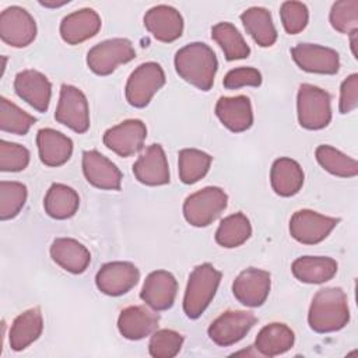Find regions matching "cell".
<instances>
[{
	"label": "cell",
	"mask_w": 358,
	"mask_h": 358,
	"mask_svg": "<svg viewBox=\"0 0 358 358\" xmlns=\"http://www.w3.org/2000/svg\"><path fill=\"white\" fill-rule=\"evenodd\" d=\"M175 70L180 78L193 87L208 91L215 78L218 60L214 50L203 42H192L175 55Z\"/></svg>",
	"instance_id": "cell-1"
},
{
	"label": "cell",
	"mask_w": 358,
	"mask_h": 358,
	"mask_svg": "<svg viewBox=\"0 0 358 358\" xmlns=\"http://www.w3.org/2000/svg\"><path fill=\"white\" fill-rule=\"evenodd\" d=\"M348 322V299L340 287L322 288L315 294L308 312V323L313 331H338L345 327Z\"/></svg>",
	"instance_id": "cell-2"
},
{
	"label": "cell",
	"mask_w": 358,
	"mask_h": 358,
	"mask_svg": "<svg viewBox=\"0 0 358 358\" xmlns=\"http://www.w3.org/2000/svg\"><path fill=\"white\" fill-rule=\"evenodd\" d=\"M221 281V273L210 263H203L193 268L189 275L183 310L189 319H197L213 301Z\"/></svg>",
	"instance_id": "cell-3"
},
{
	"label": "cell",
	"mask_w": 358,
	"mask_h": 358,
	"mask_svg": "<svg viewBox=\"0 0 358 358\" xmlns=\"http://www.w3.org/2000/svg\"><path fill=\"white\" fill-rule=\"evenodd\" d=\"M296 113L303 129H324L331 120L330 94L316 85L301 84L296 95Z\"/></svg>",
	"instance_id": "cell-4"
},
{
	"label": "cell",
	"mask_w": 358,
	"mask_h": 358,
	"mask_svg": "<svg viewBox=\"0 0 358 358\" xmlns=\"http://www.w3.org/2000/svg\"><path fill=\"white\" fill-rule=\"evenodd\" d=\"M227 204L228 196L221 187L207 186L186 197L183 215L193 227H207L220 217Z\"/></svg>",
	"instance_id": "cell-5"
},
{
	"label": "cell",
	"mask_w": 358,
	"mask_h": 358,
	"mask_svg": "<svg viewBox=\"0 0 358 358\" xmlns=\"http://www.w3.org/2000/svg\"><path fill=\"white\" fill-rule=\"evenodd\" d=\"M136 57L133 43L126 38H112L92 46L87 53V66L98 76L113 73L117 66Z\"/></svg>",
	"instance_id": "cell-6"
},
{
	"label": "cell",
	"mask_w": 358,
	"mask_h": 358,
	"mask_svg": "<svg viewBox=\"0 0 358 358\" xmlns=\"http://www.w3.org/2000/svg\"><path fill=\"white\" fill-rule=\"evenodd\" d=\"M164 84L165 73L162 67L155 62L143 63L127 78L124 88L126 99L134 108H144Z\"/></svg>",
	"instance_id": "cell-7"
},
{
	"label": "cell",
	"mask_w": 358,
	"mask_h": 358,
	"mask_svg": "<svg viewBox=\"0 0 358 358\" xmlns=\"http://www.w3.org/2000/svg\"><path fill=\"white\" fill-rule=\"evenodd\" d=\"M55 119L80 134L90 129L88 101L80 88L70 84L62 85Z\"/></svg>",
	"instance_id": "cell-8"
},
{
	"label": "cell",
	"mask_w": 358,
	"mask_h": 358,
	"mask_svg": "<svg viewBox=\"0 0 358 358\" xmlns=\"http://www.w3.org/2000/svg\"><path fill=\"white\" fill-rule=\"evenodd\" d=\"M338 222V218L303 208L292 214L289 220V234L299 243L316 245L326 239Z\"/></svg>",
	"instance_id": "cell-9"
},
{
	"label": "cell",
	"mask_w": 358,
	"mask_h": 358,
	"mask_svg": "<svg viewBox=\"0 0 358 358\" xmlns=\"http://www.w3.org/2000/svg\"><path fill=\"white\" fill-rule=\"evenodd\" d=\"M0 36L13 48H25L36 36V22L25 8L10 6L0 14Z\"/></svg>",
	"instance_id": "cell-10"
},
{
	"label": "cell",
	"mask_w": 358,
	"mask_h": 358,
	"mask_svg": "<svg viewBox=\"0 0 358 358\" xmlns=\"http://www.w3.org/2000/svg\"><path fill=\"white\" fill-rule=\"evenodd\" d=\"M256 316L248 310H227L208 327V337L220 347H229L241 341L255 326Z\"/></svg>",
	"instance_id": "cell-11"
},
{
	"label": "cell",
	"mask_w": 358,
	"mask_h": 358,
	"mask_svg": "<svg viewBox=\"0 0 358 358\" xmlns=\"http://www.w3.org/2000/svg\"><path fill=\"white\" fill-rule=\"evenodd\" d=\"M147 127L140 119H127L108 129L103 134V144L117 154L127 158L137 154L145 141Z\"/></svg>",
	"instance_id": "cell-12"
},
{
	"label": "cell",
	"mask_w": 358,
	"mask_h": 358,
	"mask_svg": "<svg viewBox=\"0 0 358 358\" xmlns=\"http://www.w3.org/2000/svg\"><path fill=\"white\" fill-rule=\"evenodd\" d=\"M138 280L140 271L130 262H109L95 275L98 289L109 296H119L129 292Z\"/></svg>",
	"instance_id": "cell-13"
},
{
	"label": "cell",
	"mask_w": 358,
	"mask_h": 358,
	"mask_svg": "<svg viewBox=\"0 0 358 358\" xmlns=\"http://www.w3.org/2000/svg\"><path fill=\"white\" fill-rule=\"evenodd\" d=\"M271 287V275L268 271L249 267L239 273V275L232 282L234 296L245 306L257 308L262 306Z\"/></svg>",
	"instance_id": "cell-14"
},
{
	"label": "cell",
	"mask_w": 358,
	"mask_h": 358,
	"mask_svg": "<svg viewBox=\"0 0 358 358\" xmlns=\"http://www.w3.org/2000/svg\"><path fill=\"white\" fill-rule=\"evenodd\" d=\"M296 66L308 73L336 74L340 69L338 53L327 46L316 43H298L291 49Z\"/></svg>",
	"instance_id": "cell-15"
},
{
	"label": "cell",
	"mask_w": 358,
	"mask_h": 358,
	"mask_svg": "<svg viewBox=\"0 0 358 358\" xmlns=\"http://www.w3.org/2000/svg\"><path fill=\"white\" fill-rule=\"evenodd\" d=\"M15 94L38 112H46L52 96V84L38 70H22L14 78Z\"/></svg>",
	"instance_id": "cell-16"
},
{
	"label": "cell",
	"mask_w": 358,
	"mask_h": 358,
	"mask_svg": "<svg viewBox=\"0 0 358 358\" xmlns=\"http://www.w3.org/2000/svg\"><path fill=\"white\" fill-rule=\"evenodd\" d=\"M178 294V282L172 273L166 270H157L147 275L140 298L151 309L159 312L172 308Z\"/></svg>",
	"instance_id": "cell-17"
},
{
	"label": "cell",
	"mask_w": 358,
	"mask_h": 358,
	"mask_svg": "<svg viewBox=\"0 0 358 358\" xmlns=\"http://www.w3.org/2000/svg\"><path fill=\"white\" fill-rule=\"evenodd\" d=\"M83 173L88 183L103 190H120L122 172L96 150L83 152Z\"/></svg>",
	"instance_id": "cell-18"
},
{
	"label": "cell",
	"mask_w": 358,
	"mask_h": 358,
	"mask_svg": "<svg viewBox=\"0 0 358 358\" xmlns=\"http://www.w3.org/2000/svg\"><path fill=\"white\" fill-rule=\"evenodd\" d=\"M136 179L147 186L169 183V165L161 144H151L133 165Z\"/></svg>",
	"instance_id": "cell-19"
},
{
	"label": "cell",
	"mask_w": 358,
	"mask_h": 358,
	"mask_svg": "<svg viewBox=\"0 0 358 358\" xmlns=\"http://www.w3.org/2000/svg\"><path fill=\"white\" fill-rule=\"evenodd\" d=\"M144 27L157 41L173 42L183 32V18L176 8L159 4L145 13Z\"/></svg>",
	"instance_id": "cell-20"
},
{
	"label": "cell",
	"mask_w": 358,
	"mask_h": 358,
	"mask_svg": "<svg viewBox=\"0 0 358 358\" xmlns=\"http://www.w3.org/2000/svg\"><path fill=\"white\" fill-rule=\"evenodd\" d=\"M159 323L157 310L143 305L124 308L117 317L119 333L127 340H141L152 334Z\"/></svg>",
	"instance_id": "cell-21"
},
{
	"label": "cell",
	"mask_w": 358,
	"mask_h": 358,
	"mask_svg": "<svg viewBox=\"0 0 358 358\" xmlns=\"http://www.w3.org/2000/svg\"><path fill=\"white\" fill-rule=\"evenodd\" d=\"M101 17L92 8H81L67 14L60 22V36L69 45L81 43L101 29Z\"/></svg>",
	"instance_id": "cell-22"
},
{
	"label": "cell",
	"mask_w": 358,
	"mask_h": 358,
	"mask_svg": "<svg viewBox=\"0 0 358 358\" xmlns=\"http://www.w3.org/2000/svg\"><path fill=\"white\" fill-rule=\"evenodd\" d=\"M215 115L220 122L234 133H242L253 124L250 99L245 95L221 96L215 105Z\"/></svg>",
	"instance_id": "cell-23"
},
{
	"label": "cell",
	"mask_w": 358,
	"mask_h": 358,
	"mask_svg": "<svg viewBox=\"0 0 358 358\" xmlns=\"http://www.w3.org/2000/svg\"><path fill=\"white\" fill-rule=\"evenodd\" d=\"M50 257L71 274L84 273L91 263L90 250L73 238H56L50 245Z\"/></svg>",
	"instance_id": "cell-24"
},
{
	"label": "cell",
	"mask_w": 358,
	"mask_h": 358,
	"mask_svg": "<svg viewBox=\"0 0 358 358\" xmlns=\"http://www.w3.org/2000/svg\"><path fill=\"white\" fill-rule=\"evenodd\" d=\"M36 145L39 159L46 166H60L66 164L73 154L71 138L49 127L38 130Z\"/></svg>",
	"instance_id": "cell-25"
},
{
	"label": "cell",
	"mask_w": 358,
	"mask_h": 358,
	"mask_svg": "<svg viewBox=\"0 0 358 358\" xmlns=\"http://www.w3.org/2000/svg\"><path fill=\"white\" fill-rule=\"evenodd\" d=\"M43 330V317L39 308H31L20 313L8 333V343L11 350L22 351L39 338Z\"/></svg>",
	"instance_id": "cell-26"
},
{
	"label": "cell",
	"mask_w": 358,
	"mask_h": 358,
	"mask_svg": "<svg viewBox=\"0 0 358 358\" xmlns=\"http://www.w3.org/2000/svg\"><path fill=\"white\" fill-rule=\"evenodd\" d=\"M270 182L273 190L281 197L296 194L303 185V171L301 165L287 157L277 158L270 169Z\"/></svg>",
	"instance_id": "cell-27"
},
{
	"label": "cell",
	"mask_w": 358,
	"mask_h": 358,
	"mask_svg": "<svg viewBox=\"0 0 358 358\" xmlns=\"http://www.w3.org/2000/svg\"><path fill=\"white\" fill-rule=\"evenodd\" d=\"M337 267V262L327 256H302L294 260L291 271L301 282L323 284L336 275Z\"/></svg>",
	"instance_id": "cell-28"
},
{
	"label": "cell",
	"mask_w": 358,
	"mask_h": 358,
	"mask_svg": "<svg viewBox=\"0 0 358 358\" xmlns=\"http://www.w3.org/2000/svg\"><path fill=\"white\" fill-rule=\"evenodd\" d=\"M295 343L294 331L284 323H270L264 326L256 340L255 348L263 357H277L292 348Z\"/></svg>",
	"instance_id": "cell-29"
},
{
	"label": "cell",
	"mask_w": 358,
	"mask_h": 358,
	"mask_svg": "<svg viewBox=\"0 0 358 358\" xmlns=\"http://www.w3.org/2000/svg\"><path fill=\"white\" fill-rule=\"evenodd\" d=\"M241 21L246 32L259 46L268 48L277 41V29L267 8L250 7L241 14Z\"/></svg>",
	"instance_id": "cell-30"
},
{
	"label": "cell",
	"mask_w": 358,
	"mask_h": 358,
	"mask_svg": "<svg viewBox=\"0 0 358 358\" xmlns=\"http://www.w3.org/2000/svg\"><path fill=\"white\" fill-rule=\"evenodd\" d=\"M80 206L78 193L63 183H53L43 199L45 213L55 220L71 218Z\"/></svg>",
	"instance_id": "cell-31"
},
{
	"label": "cell",
	"mask_w": 358,
	"mask_h": 358,
	"mask_svg": "<svg viewBox=\"0 0 358 358\" xmlns=\"http://www.w3.org/2000/svg\"><path fill=\"white\" fill-rule=\"evenodd\" d=\"M250 235L252 225L249 218L243 213H235L220 222L215 231V242L222 248L232 249L243 245Z\"/></svg>",
	"instance_id": "cell-32"
},
{
	"label": "cell",
	"mask_w": 358,
	"mask_h": 358,
	"mask_svg": "<svg viewBox=\"0 0 358 358\" xmlns=\"http://www.w3.org/2000/svg\"><path fill=\"white\" fill-rule=\"evenodd\" d=\"M211 38L220 45L227 60L245 59L250 55V48L245 42L235 25L231 22H218L211 28Z\"/></svg>",
	"instance_id": "cell-33"
},
{
	"label": "cell",
	"mask_w": 358,
	"mask_h": 358,
	"mask_svg": "<svg viewBox=\"0 0 358 358\" xmlns=\"http://www.w3.org/2000/svg\"><path fill=\"white\" fill-rule=\"evenodd\" d=\"M315 157L319 165L334 176L354 178L358 173L357 161L331 145H319L315 151Z\"/></svg>",
	"instance_id": "cell-34"
},
{
	"label": "cell",
	"mask_w": 358,
	"mask_h": 358,
	"mask_svg": "<svg viewBox=\"0 0 358 358\" xmlns=\"http://www.w3.org/2000/svg\"><path fill=\"white\" fill-rule=\"evenodd\" d=\"M179 178L183 183L192 185L204 178L211 165V155L197 148H183L179 151Z\"/></svg>",
	"instance_id": "cell-35"
},
{
	"label": "cell",
	"mask_w": 358,
	"mask_h": 358,
	"mask_svg": "<svg viewBox=\"0 0 358 358\" xmlns=\"http://www.w3.org/2000/svg\"><path fill=\"white\" fill-rule=\"evenodd\" d=\"M36 119L18 108L14 102L7 98H0V129L1 131L24 136L28 133Z\"/></svg>",
	"instance_id": "cell-36"
},
{
	"label": "cell",
	"mask_w": 358,
	"mask_h": 358,
	"mask_svg": "<svg viewBox=\"0 0 358 358\" xmlns=\"http://www.w3.org/2000/svg\"><path fill=\"white\" fill-rule=\"evenodd\" d=\"M28 190L21 182H0V220L7 221L18 215L27 201Z\"/></svg>",
	"instance_id": "cell-37"
},
{
	"label": "cell",
	"mask_w": 358,
	"mask_h": 358,
	"mask_svg": "<svg viewBox=\"0 0 358 358\" xmlns=\"http://www.w3.org/2000/svg\"><path fill=\"white\" fill-rule=\"evenodd\" d=\"M331 27L341 34L358 29V0H340L333 3L329 15Z\"/></svg>",
	"instance_id": "cell-38"
},
{
	"label": "cell",
	"mask_w": 358,
	"mask_h": 358,
	"mask_svg": "<svg viewBox=\"0 0 358 358\" xmlns=\"http://www.w3.org/2000/svg\"><path fill=\"white\" fill-rule=\"evenodd\" d=\"M183 344V337L175 330H155L151 336L148 351L154 358H173L179 354Z\"/></svg>",
	"instance_id": "cell-39"
},
{
	"label": "cell",
	"mask_w": 358,
	"mask_h": 358,
	"mask_svg": "<svg viewBox=\"0 0 358 358\" xmlns=\"http://www.w3.org/2000/svg\"><path fill=\"white\" fill-rule=\"evenodd\" d=\"M29 164V151L17 143L0 141V171L20 172Z\"/></svg>",
	"instance_id": "cell-40"
},
{
	"label": "cell",
	"mask_w": 358,
	"mask_h": 358,
	"mask_svg": "<svg viewBox=\"0 0 358 358\" xmlns=\"http://www.w3.org/2000/svg\"><path fill=\"white\" fill-rule=\"evenodd\" d=\"M280 17L285 32L295 35L306 28L309 11L308 7L301 1H284L280 8Z\"/></svg>",
	"instance_id": "cell-41"
},
{
	"label": "cell",
	"mask_w": 358,
	"mask_h": 358,
	"mask_svg": "<svg viewBox=\"0 0 358 358\" xmlns=\"http://www.w3.org/2000/svg\"><path fill=\"white\" fill-rule=\"evenodd\" d=\"M222 84L227 90H238L241 87H259L262 84V74L255 67H238L229 70Z\"/></svg>",
	"instance_id": "cell-42"
},
{
	"label": "cell",
	"mask_w": 358,
	"mask_h": 358,
	"mask_svg": "<svg viewBox=\"0 0 358 358\" xmlns=\"http://www.w3.org/2000/svg\"><path fill=\"white\" fill-rule=\"evenodd\" d=\"M358 106V74L352 73L340 85V102L338 110L345 115L357 109Z\"/></svg>",
	"instance_id": "cell-43"
},
{
	"label": "cell",
	"mask_w": 358,
	"mask_h": 358,
	"mask_svg": "<svg viewBox=\"0 0 358 358\" xmlns=\"http://www.w3.org/2000/svg\"><path fill=\"white\" fill-rule=\"evenodd\" d=\"M39 4L41 6H43V7H49V8H57V7H62V6H64V4H69V0H64V1H39Z\"/></svg>",
	"instance_id": "cell-44"
},
{
	"label": "cell",
	"mask_w": 358,
	"mask_h": 358,
	"mask_svg": "<svg viewBox=\"0 0 358 358\" xmlns=\"http://www.w3.org/2000/svg\"><path fill=\"white\" fill-rule=\"evenodd\" d=\"M357 34H358V29L351 32L350 34V42H351V50H352V55L354 57H357Z\"/></svg>",
	"instance_id": "cell-45"
},
{
	"label": "cell",
	"mask_w": 358,
	"mask_h": 358,
	"mask_svg": "<svg viewBox=\"0 0 358 358\" xmlns=\"http://www.w3.org/2000/svg\"><path fill=\"white\" fill-rule=\"evenodd\" d=\"M6 62H7V59L3 56V69H1V74H4V70H6Z\"/></svg>",
	"instance_id": "cell-46"
}]
</instances>
